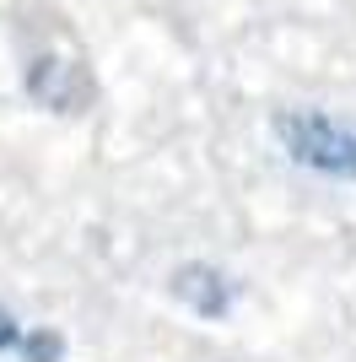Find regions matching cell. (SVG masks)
Instances as JSON below:
<instances>
[{
    "mask_svg": "<svg viewBox=\"0 0 356 362\" xmlns=\"http://www.w3.org/2000/svg\"><path fill=\"white\" fill-rule=\"evenodd\" d=\"M270 136L292 168L329 184H356V114L319 103H286L270 114Z\"/></svg>",
    "mask_w": 356,
    "mask_h": 362,
    "instance_id": "obj_1",
    "label": "cell"
},
{
    "mask_svg": "<svg viewBox=\"0 0 356 362\" xmlns=\"http://www.w3.org/2000/svg\"><path fill=\"white\" fill-rule=\"evenodd\" d=\"M167 298L184 303V308H189L194 319H206V325H222V319H232L237 298H243V281L227 276L222 265L189 259V265H178V271L167 276Z\"/></svg>",
    "mask_w": 356,
    "mask_h": 362,
    "instance_id": "obj_2",
    "label": "cell"
},
{
    "mask_svg": "<svg viewBox=\"0 0 356 362\" xmlns=\"http://www.w3.org/2000/svg\"><path fill=\"white\" fill-rule=\"evenodd\" d=\"M28 330L32 325H22V319L0 303V357H22V346H28Z\"/></svg>",
    "mask_w": 356,
    "mask_h": 362,
    "instance_id": "obj_3",
    "label": "cell"
}]
</instances>
